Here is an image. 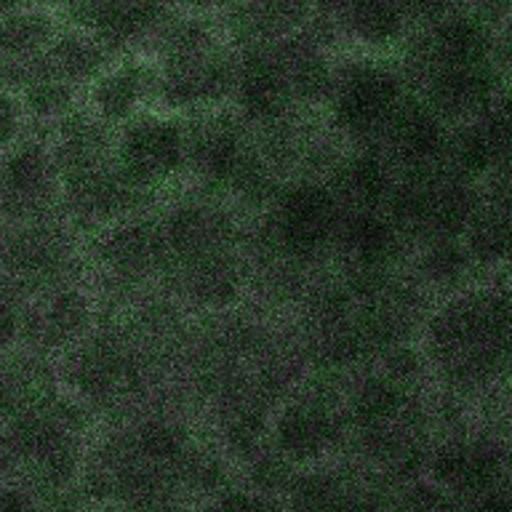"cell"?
<instances>
[{"label": "cell", "instance_id": "6da1fadb", "mask_svg": "<svg viewBox=\"0 0 512 512\" xmlns=\"http://www.w3.org/2000/svg\"><path fill=\"white\" fill-rule=\"evenodd\" d=\"M427 355L456 390L494 382L510 358L507 296L494 288H472L448 299L427 323Z\"/></svg>", "mask_w": 512, "mask_h": 512}, {"label": "cell", "instance_id": "7a4b0ae2", "mask_svg": "<svg viewBox=\"0 0 512 512\" xmlns=\"http://www.w3.org/2000/svg\"><path fill=\"white\" fill-rule=\"evenodd\" d=\"M406 94V78L398 67L382 56L358 54L336 62L334 91L326 107L336 131L355 142H368L382 136Z\"/></svg>", "mask_w": 512, "mask_h": 512}, {"label": "cell", "instance_id": "3957f363", "mask_svg": "<svg viewBox=\"0 0 512 512\" xmlns=\"http://www.w3.org/2000/svg\"><path fill=\"white\" fill-rule=\"evenodd\" d=\"M110 166L131 190L155 195L187 168V123L158 107L139 112L120 126Z\"/></svg>", "mask_w": 512, "mask_h": 512}, {"label": "cell", "instance_id": "277c9868", "mask_svg": "<svg viewBox=\"0 0 512 512\" xmlns=\"http://www.w3.org/2000/svg\"><path fill=\"white\" fill-rule=\"evenodd\" d=\"M272 206V238L280 254L310 262L334 246L344 211L326 182L296 179L278 192Z\"/></svg>", "mask_w": 512, "mask_h": 512}, {"label": "cell", "instance_id": "5b68a950", "mask_svg": "<svg viewBox=\"0 0 512 512\" xmlns=\"http://www.w3.org/2000/svg\"><path fill=\"white\" fill-rule=\"evenodd\" d=\"M230 99L235 102V115L251 126L272 128L291 118L296 107L294 91L278 48L272 43L240 48Z\"/></svg>", "mask_w": 512, "mask_h": 512}, {"label": "cell", "instance_id": "8992f818", "mask_svg": "<svg viewBox=\"0 0 512 512\" xmlns=\"http://www.w3.org/2000/svg\"><path fill=\"white\" fill-rule=\"evenodd\" d=\"M254 147L243 131V120L222 107L206 110L187 126V168L208 190H230Z\"/></svg>", "mask_w": 512, "mask_h": 512}, {"label": "cell", "instance_id": "52a82bcc", "mask_svg": "<svg viewBox=\"0 0 512 512\" xmlns=\"http://www.w3.org/2000/svg\"><path fill=\"white\" fill-rule=\"evenodd\" d=\"M344 416L323 392H304L286 400L270 422L275 451L286 462L312 464L334 448Z\"/></svg>", "mask_w": 512, "mask_h": 512}, {"label": "cell", "instance_id": "ba28073f", "mask_svg": "<svg viewBox=\"0 0 512 512\" xmlns=\"http://www.w3.org/2000/svg\"><path fill=\"white\" fill-rule=\"evenodd\" d=\"M158 64L136 51L115 56L83 91L86 107L107 128L126 126L128 120L144 112L155 99Z\"/></svg>", "mask_w": 512, "mask_h": 512}, {"label": "cell", "instance_id": "9c48e42d", "mask_svg": "<svg viewBox=\"0 0 512 512\" xmlns=\"http://www.w3.org/2000/svg\"><path fill=\"white\" fill-rule=\"evenodd\" d=\"M416 51L422 70L496 64V30L488 16L456 6L424 27Z\"/></svg>", "mask_w": 512, "mask_h": 512}, {"label": "cell", "instance_id": "30bf717a", "mask_svg": "<svg viewBox=\"0 0 512 512\" xmlns=\"http://www.w3.org/2000/svg\"><path fill=\"white\" fill-rule=\"evenodd\" d=\"M448 126L424 104L416 91H408L406 99L392 112L382 131L384 158L392 168L400 166L403 174H419V171H435L443 163L448 147Z\"/></svg>", "mask_w": 512, "mask_h": 512}, {"label": "cell", "instance_id": "8fae6325", "mask_svg": "<svg viewBox=\"0 0 512 512\" xmlns=\"http://www.w3.org/2000/svg\"><path fill=\"white\" fill-rule=\"evenodd\" d=\"M502 78L496 64L454 67V70H422V86L416 94L443 123H470L496 107Z\"/></svg>", "mask_w": 512, "mask_h": 512}, {"label": "cell", "instance_id": "7c38bea8", "mask_svg": "<svg viewBox=\"0 0 512 512\" xmlns=\"http://www.w3.org/2000/svg\"><path fill=\"white\" fill-rule=\"evenodd\" d=\"M59 190L51 147L24 142L0 166V211L14 219H38L54 203Z\"/></svg>", "mask_w": 512, "mask_h": 512}, {"label": "cell", "instance_id": "4fadbf2b", "mask_svg": "<svg viewBox=\"0 0 512 512\" xmlns=\"http://www.w3.org/2000/svg\"><path fill=\"white\" fill-rule=\"evenodd\" d=\"M142 371L131 352L115 339H91L72 347L70 382L88 403H115L139 387Z\"/></svg>", "mask_w": 512, "mask_h": 512}, {"label": "cell", "instance_id": "5bb4252c", "mask_svg": "<svg viewBox=\"0 0 512 512\" xmlns=\"http://www.w3.org/2000/svg\"><path fill=\"white\" fill-rule=\"evenodd\" d=\"M168 264L198 262L203 256L235 251L238 227L224 208L214 203H182L163 219Z\"/></svg>", "mask_w": 512, "mask_h": 512}, {"label": "cell", "instance_id": "9a60e30c", "mask_svg": "<svg viewBox=\"0 0 512 512\" xmlns=\"http://www.w3.org/2000/svg\"><path fill=\"white\" fill-rule=\"evenodd\" d=\"M331 24L336 35L350 40L366 56H384L403 48L414 27L398 0H336Z\"/></svg>", "mask_w": 512, "mask_h": 512}, {"label": "cell", "instance_id": "2e32d148", "mask_svg": "<svg viewBox=\"0 0 512 512\" xmlns=\"http://www.w3.org/2000/svg\"><path fill=\"white\" fill-rule=\"evenodd\" d=\"M99 262L123 280L150 278L152 272L168 267V248L163 224L150 216H128L110 224L96 248Z\"/></svg>", "mask_w": 512, "mask_h": 512}, {"label": "cell", "instance_id": "e0dca14e", "mask_svg": "<svg viewBox=\"0 0 512 512\" xmlns=\"http://www.w3.org/2000/svg\"><path fill=\"white\" fill-rule=\"evenodd\" d=\"M510 150V128H507V112L494 107L483 118L462 123L456 134L448 136L446 174L462 179V182L478 184L480 179L502 171Z\"/></svg>", "mask_w": 512, "mask_h": 512}, {"label": "cell", "instance_id": "ac0fdd59", "mask_svg": "<svg viewBox=\"0 0 512 512\" xmlns=\"http://www.w3.org/2000/svg\"><path fill=\"white\" fill-rule=\"evenodd\" d=\"M59 187L70 214L88 224H115L128 216L142 214V208L152 203V195L131 190L128 184L120 182L110 163L67 176L59 182Z\"/></svg>", "mask_w": 512, "mask_h": 512}, {"label": "cell", "instance_id": "d6986e66", "mask_svg": "<svg viewBox=\"0 0 512 512\" xmlns=\"http://www.w3.org/2000/svg\"><path fill=\"white\" fill-rule=\"evenodd\" d=\"M115 59L110 48L96 38L94 32L80 27V24H64L56 32L51 46L27 64V80L30 78H51L64 86L86 88L107 64ZM24 80V83H27Z\"/></svg>", "mask_w": 512, "mask_h": 512}, {"label": "cell", "instance_id": "ffe728a7", "mask_svg": "<svg viewBox=\"0 0 512 512\" xmlns=\"http://www.w3.org/2000/svg\"><path fill=\"white\" fill-rule=\"evenodd\" d=\"M334 246L350 262L352 275H387L403 254L406 238L384 211H347L339 222Z\"/></svg>", "mask_w": 512, "mask_h": 512}, {"label": "cell", "instance_id": "44dd1931", "mask_svg": "<svg viewBox=\"0 0 512 512\" xmlns=\"http://www.w3.org/2000/svg\"><path fill=\"white\" fill-rule=\"evenodd\" d=\"M414 406L411 384L392 379L384 371L366 374L347 398V419L368 438H382L395 432Z\"/></svg>", "mask_w": 512, "mask_h": 512}, {"label": "cell", "instance_id": "7402d4cb", "mask_svg": "<svg viewBox=\"0 0 512 512\" xmlns=\"http://www.w3.org/2000/svg\"><path fill=\"white\" fill-rule=\"evenodd\" d=\"M499 472H502V454L491 440H448L432 456V478L443 488L459 494L491 491Z\"/></svg>", "mask_w": 512, "mask_h": 512}, {"label": "cell", "instance_id": "603a6c76", "mask_svg": "<svg viewBox=\"0 0 512 512\" xmlns=\"http://www.w3.org/2000/svg\"><path fill=\"white\" fill-rule=\"evenodd\" d=\"M395 179L398 176L390 160L379 152L363 150L339 160L326 184L342 211H384Z\"/></svg>", "mask_w": 512, "mask_h": 512}, {"label": "cell", "instance_id": "cb8c5ba5", "mask_svg": "<svg viewBox=\"0 0 512 512\" xmlns=\"http://www.w3.org/2000/svg\"><path fill=\"white\" fill-rule=\"evenodd\" d=\"M112 155L110 128L96 120L86 107H75L59 120V139L51 147L59 182L91 168L107 166Z\"/></svg>", "mask_w": 512, "mask_h": 512}, {"label": "cell", "instance_id": "d4e9b609", "mask_svg": "<svg viewBox=\"0 0 512 512\" xmlns=\"http://www.w3.org/2000/svg\"><path fill=\"white\" fill-rule=\"evenodd\" d=\"M94 323V304L91 296L78 286L56 288L46 296L35 315V336L48 350H72L75 344L88 336Z\"/></svg>", "mask_w": 512, "mask_h": 512}, {"label": "cell", "instance_id": "484cf974", "mask_svg": "<svg viewBox=\"0 0 512 512\" xmlns=\"http://www.w3.org/2000/svg\"><path fill=\"white\" fill-rule=\"evenodd\" d=\"M182 288L190 302L203 310H227L243 291V264L235 251L203 256L198 262L182 264Z\"/></svg>", "mask_w": 512, "mask_h": 512}, {"label": "cell", "instance_id": "4316f807", "mask_svg": "<svg viewBox=\"0 0 512 512\" xmlns=\"http://www.w3.org/2000/svg\"><path fill=\"white\" fill-rule=\"evenodd\" d=\"M62 30L56 11L38 3L0 14V64L35 62Z\"/></svg>", "mask_w": 512, "mask_h": 512}, {"label": "cell", "instance_id": "83f0119b", "mask_svg": "<svg viewBox=\"0 0 512 512\" xmlns=\"http://www.w3.org/2000/svg\"><path fill=\"white\" fill-rule=\"evenodd\" d=\"M510 238V203H507V192H502L488 203H480L459 240L470 256L472 267H496L510 256Z\"/></svg>", "mask_w": 512, "mask_h": 512}, {"label": "cell", "instance_id": "f1b7e54d", "mask_svg": "<svg viewBox=\"0 0 512 512\" xmlns=\"http://www.w3.org/2000/svg\"><path fill=\"white\" fill-rule=\"evenodd\" d=\"M11 262H14L16 272L27 280L54 278L70 264L67 232L48 227V224L30 227L11 246Z\"/></svg>", "mask_w": 512, "mask_h": 512}, {"label": "cell", "instance_id": "f546056e", "mask_svg": "<svg viewBox=\"0 0 512 512\" xmlns=\"http://www.w3.org/2000/svg\"><path fill=\"white\" fill-rule=\"evenodd\" d=\"M472 270V262L464 251L459 238H438L427 240L422 254L416 259V272L419 278L427 280L435 288L459 286L467 272Z\"/></svg>", "mask_w": 512, "mask_h": 512}, {"label": "cell", "instance_id": "4dcf8cb0", "mask_svg": "<svg viewBox=\"0 0 512 512\" xmlns=\"http://www.w3.org/2000/svg\"><path fill=\"white\" fill-rule=\"evenodd\" d=\"M24 112L43 120H62L80 102V91L51 78H30L19 96Z\"/></svg>", "mask_w": 512, "mask_h": 512}, {"label": "cell", "instance_id": "1f68e13d", "mask_svg": "<svg viewBox=\"0 0 512 512\" xmlns=\"http://www.w3.org/2000/svg\"><path fill=\"white\" fill-rule=\"evenodd\" d=\"M136 446L147 459L166 462V459H174L187 448V435H184L182 424L152 419L136 435Z\"/></svg>", "mask_w": 512, "mask_h": 512}, {"label": "cell", "instance_id": "d6a6232c", "mask_svg": "<svg viewBox=\"0 0 512 512\" xmlns=\"http://www.w3.org/2000/svg\"><path fill=\"white\" fill-rule=\"evenodd\" d=\"M347 488L334 475H304L291 494L294 512H328Z\"/></svg>", "mask_w": 512, "mask_h": 512}, {"label": "cell", "instance_id": "836d02e7", "mask_svg": "<svg viewBox=\"0 0 512 512\" xmlns=\"http://www.w3.org/2000/svg\"><path fill=\"white\" fill-rule=\"evenodd\" d=\"M24 107L11 88H0V152L8 150L22 131Z\"/></svg>", "mask_w": 512, "mask_h": 512}, {"label": "cell", "instance_id": "e575fe53", "mask_svg": "<svg viewBox=\"0 0 512 512\" xmlns=\"http://www.w3.org/2000/svg\"><path fill=\"white\" fill-rule=\"evenodd\" d=\"M398 3L408 14L411 24L419 22L424 27L435 22V19H440L443 14H448L451 8H456L454 0H398Z\"/></svg>", "mask_w": 512, "mask_h": 512}, {"label": "cell", "instance_id": "d590c367", "mask_svg": "<svg viewBox=\"0 0 512 512\" xmlns=\"http://www.w3.org/2000/svg\"><path fill=\"white\" fill-rule=\"evenodd\" d=\"M219 512H275V507L264 496L238 491V494L224 496L222 504H219Z\"/></svg>", "mask_w": 512, "mask_h": 512}, {"label": "cell", "instance_id": "8d00e7d4", "mask_svg": "<svg viewBox=\"0 0 512 512\" xmlns=\"http://www.w3.org/2000/svg\"><path fill=\"white\" fill-rule=\"evenodd\" d=\"M19 326H22V320H19L16 304L0 291V347H8L14 342L16 334H19Z\"/></svg>", "mask_w": 512, "mask_h": 512}, {"label": "cell", "instance_id": "74e56055", "mask_svg": "<svg viewBox=\"0 0 512 512\" xmlns=\"http://www.w3.org/2000/svg\"><path fill=\"white\" fill-rule=\"evenodd\" d=\"M328 512H382V510H379V504L366 499V496H355L350 494V491H344V494L339 496V502H336Z\"/></svg>", "mask_w": 512, "mask_h": 512}, {"label": "cell", "instance_id": "f35d334b", "mask_svg": "<svg viewBox=\"0 0 512 512\" xmlns=\"http://www.w3.org/2000/svg\"><path fill=\"white\" fill-rule=\"evenodd\" d=\"M0 512H32L22 496L3 494L0 496Z\"/></svg>", "mask_w": 512, "mask_h": 512}]
</instances>
